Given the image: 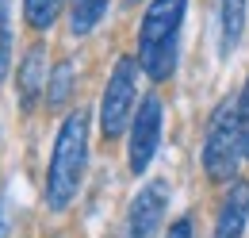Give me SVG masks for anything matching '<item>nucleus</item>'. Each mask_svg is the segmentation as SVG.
Wrapping results in <instances>:
<instances>
[{
	"label": "nucleus",
	"instance_id": "obj_1",
	"mask_svg": "<svg viewBox=\"0 0 249 238\" xmlns=\"http://www.w3.org/2000/svg\"><path fill=\"white\" fill-rule=\"evenodd\" d=\"M85 169H89V112H69L58 127L54 139V154L46 165V204L50 211H65L81 184H85Z\"/></svg>",
	"mask_w": 249,
	"mask_h": 238
},
{
	"label": "nucleus",
	"instance_id": "obj_2",
	"mask_svg": "<svg viewBox=\"0 0 249 238\" xmlns=\"http://www.w3.org/2000/svg\"><path fill=\"white\" fill-rule=\"evenodd\" d=\"M184 12H188V0H150L146 4L142 27H138V65L154 85L169 81L177 73Z\"/></svg>",
	"mask_w": 249,
	"mask_h": 238
},
{
	"label": "nucleus",
	"instance_id": "obj_3",
	"mask_svg": "<svg viewBox=\"0 0 249 238\" xmlns=\"http://www.w3.org/2000/svg\"><path fill=\"white\" fill-rule=\"evenodd\" d=\"M238 158L242 154V123H238V96H222L215 112L207 119V135H203V173L215 184L238 180Z\"/></svg>",
	"mask_w": 249,
	"mask_h": 238
},
{
	"label": "nucleus",
	"instance_id": "obj_4",
	"mask_svg": "<svg viewBox=\"0 0 249 238\" xmlns=\"http://www.w3.org/2000/svg\"><path fill=\"white\" fill-rule=\"evenodd\" d=\"M138 73H142V65L130 54H123L111 65V77H107L104 96H100V131H104V139H119L130 127L134 108H138Z\"/></svg>",
	"mask_w": 249,
	"mask_h": 238
},
{
	"label": "nucleus",
	"instance_id": "obj_5",
	"mask_svg": "<svg viewBox=\"0 0 249 238\" xmlns=\"http://www.w3.org/2000/svg\"><path fill=\"white\" fill-rule=\"evenodd\" d=\"M161 123H165V104L161 96L150 92L138 100L134 119H130V142H126V165L130 173H146L154 161L157 146H161Z\"/></svg>",
	"mask_w": 249,
	"mask_h": 238
},
{
	"label": "nucleus",
	"instance_id": "obj_6",
	"mask_svg": "<svg viewBox=\"0 0 249 238\" xmlns=\"http://www.w3.org/2000/svg\"><path fill=\"white\" fill-rule=\"evenodd\" d=\"M165 204H169V184L165 180H150L126 211V238H154L161 219H165Z\"/></svg>",
	"mask_w": 249,
	"mask_h": 238
},
{
	"label": "nucleus",
	"instance_id": "obj_7",
	"mask_svg": "<svg viewBox=\"0 0 249 238\" xmlns=\"http://www.w3.org/2000/svg\"><path fill=\"white\" fill-rule=\"evenodd\" d=\"M46 85H50V58H46V46L35 42V46H27V54L16 69V96H19L23 112H31L46 96Z\"/></svg>",
	"mask_w": 249,
	"mask_h": 238
},
{
	"label": "nucleus",
	"instance_id": "obj_8",
	"mask_svg": "<svg viewBox=\"0 0 249 238\" xmlns=\"http://www.w3.org/2000/svg\"><path fill=\"white\" fill-rule=\"evenodd\" d=\"M249 223V180H230L215 215V238H242Z\"/></svg>",
	"mask_w": 249,
	"mask_h": 238
},
{
	"label": "nucleus",
	"instance_id": "obj_9",
	"mask_svg": "<svg viewBox=\"0 0 249 238\" xmlns=\"http://www.w3.org/2000/svg\"><path fill=\"white\" fill-rule=\"evenodd\" d=\"M246 12L249 0H218V50L222 58H230L246 35Z\"/></svg>",
	"mask_w": 249,
	"mask_h": 238
},
{
	"label": "nucleus",
	"instance_id": "obj_10",
	"mask_svg": "<svg viewBox=\"0 0 249 238\" xmlns=\"http://www.w3.org/2000/svg\"><path fill=\"white\" fill-rule=\"evenodd\" d=\"M107 4L111 0H69V35L85 39L100 27V20L107 16Z\"/></svg>",
	"mask_w": 249,
	"mask_h": 238
},
{
	"label": "nucleus",
	"instance_id": "obj_11",
	"mask_svg": "<svg viewBox=\"0 0 249 238\" xmlns=\"http://www.w3.org/2000/svg\"><path fill=\"white\" fill-rule=\"evenodd\" d=\"M65 0H23V20L31 31H50L62 16Z\"/></svg>",
	"mask_w": 249,
	"mask_h": 238
},
{
	"label": "nucleus",
	"instance_id": "obj_12",
	"mask_svg": "<svg viewBox=\"0 0 249 238\" xmlns=\"http://www.w3.org/2000/svg\"><path fill=\"white\" fill-rule=\"evenodd\" d=\"M73 61L65 58L58 61L54 69H50V85H46V104L50 108H62V104H69V96H73Z\"/></svg>",
	"mask_w": 249,
	"mask_h": 238
},
{
	"label": "nucleus",
	"instance_id": "obj_13",
	"mask_svg": "<svg viewBox=\"0 0 249 238\" xmlns=\"http://www.w3.org/2000/svg\"><path fill=\"white\" fill-rule=\"evenodd\" d=\"M12 65V0H0V81Z\"/></svg>",
	"mask_w": 249,
	"mask_h": 238
},
{
	"label": "nucleus",
	"instance_id": "obj_14",
	"mask_svg": "<svg viewBox=\"0 0 249 238\" xmlns=\"http://www.w3.org/2000/svg\"><path fill=\"white\" fill-rule=\"evenodd\" d=\"M238 123H242V154L249 161V77L242 85V92H238Z\"/></svg>",
	"mask_w": 249,
	"mask_h": 238
},
{
	"label": "nucleus",
	"instance_id": "obj_15",
	"mask_svg": "<svg viewBox=\"0 0 249 238\" xmlns=\"http://www.w3.org/2000/svg\"><path fill=\"white\" fill-rule=\"evenodd\" d=\"M165 238H192V219H188V215H180V219L169 227V235H165Z\"/></svg>",
	"mask_w": 249,
	"mask_h": 238
},
{
	"label": "nucleus",
	"instance_id": "obj_16",
	"mask_svg": "<svg viewBox=\"0 0 249 238\" xmlns=\"http://www.w3.org/2000/svg\"><path fill=\"white\" fill-rule=\"evenodd\" d=\"M8 231H12V215H8V196L0 192V238H8Z\"/></svg>",
	"mask_w": 249,
	"mask_h": 238
},
{
	"label": "nucleus",
	"instance_id": "obj_17",
	"mask_svg": "<svg viewBox=\"0 0 249 238\" xmlns=\"http://www.w3.org/2000/svg\"><path fill=\"white\" fill-rule=\"evenodd\" d=\"M126 4H138V0H126Z\"/></svg>",
	"mask_w": 249,
	"mask_h": 238
}]
</instances>
